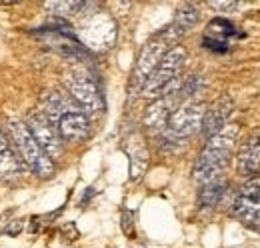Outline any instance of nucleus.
Here are the masks:
<instances>
[{"label": "nucleus", "instance_id": "nucleus-1", "mask_svg": "<svg viewBox=\"0 0 260 248\" xmlns=\"http://www.w3.org/2000/svg\"><path fill=\"white\" fill-rule=\"evenodd\" d=\"M66 142H82L90 132L88 114L62 90H48L40 100L38 110Z\"/></svg>", "mask_w": 260, "mask_h": 248}, {"label": "nucleus", "instance_id": "nucleus-2", "mask_svg": "<svg viewBox=\"0 0 260 248\" xmlns=\"http://www.w3.org/2000/svg\"><path fill=\"white\" fill-rule=\"evenodd\" d=\"M238 140V126L226 124L218 134H214L206 146L202 148V152L198 156L192 168V178L198 184H208L218 180L220 172L224 170L232 158L234 146Z\"/></svg>", "mask_w": 260, "mask_h": 248}, {"label": "nucleus", "instance_id": "nucleus-3", "mask_svg": "<svg viewBox=\"0 0 260 248\" xmlns=\"http://www.w3.org/2000/svg\"><path fill=\"white\" fill-rule=\"evenodd\" d=\"M204 112H206L204 104H198V102H188V104H182L180 108H176L172 112V116L168 118L166 128H164V134H162L164 152L176 154L178 150H182L186 146V140L200 130Z\"/></svg>", "mask_w": 260, "mask_h": 248}, {"label": "nucleus", "instance_id": "nucleus-4", "mask_svg": "<svg viewBox=\"0 0 260 248\" xmlns=\"http://www.w3.org/2000/svg\"><path fill=\"white\" fill-rule=\"evenodd\" d=\"M8 138L20 156L22 164L28 166V170L36 174L38 178H50L54 174V162L48 154L38 146V142L32 138L30 130L22 120H10L8 122Z\"/></svg>", "mask_w": 260, "mask_h": 248}, {"label": "nucleus", "instance_id": "nucleus-5", "mask_svg": "<svg viewBox=\"0 0 260 248\" xmlns=\"http://www.w3.org/2000/svg\"><path fill=\"white\" fill-rule=\"evenodd\" d=\"M186 62V52L180 46H172L164 58L158 62V66L152 70V74L142 84L140 94L144 98H160L164 94L174 92V86L178 84L180 70Z\"/></svg>", "mask_w": 260, "mask_h": 248}, {"label": "nucleus", "instance_id": "nucleus-6", "mask_svg": "<svg viewBox=\"0 0 260 248\" xmlns=\"http://www.w3.org/2000/svg\"><path fill=\"white\" fill-rule=\"evenodd\" d=\"M66 88L70 98L86 112V114H100L104 110V98L100 94L96 80L84 70H72L66 76Z\"/></svg>", "mask_w": 260, "mask_h": 248}, {"label": "nucleus", "instance_id": "nucleus-7", "mask_svg": "<svg viewBox=\"0 0 260 248\" xmlns=\"http://www.w3.org/2000/svg\"><path fill=\"white\" fill-rule=\"evenodd\" d=\"M170 50V44L164 40L160 34H156L154 38H150L142 50H140V56L134 64V70H132V88L140 90L142 84L146 82V78L152 74V70L158 66V62L164 58V54Z\"/></svg>", "mask_w": 260, "mask_h": 248}, {"label": "nucleus", "instance_id": "nucleus-8", "mask_svg": "<svg viewBox=\"0 0 260 248\" xmlns=\"http://www.w3.org/2000/svg\"><path fill=\"white\" fill-rule=\"evenodd\" d=\"M24 124H26V128L30 130L32 138L38 142V146L48 154V158H50L52 162L62 156V152H64L62 138L58 136L56 128L48 122L38 110H36V112H30V114L26 116Z\"/></svg>", "mask_w": 260, "mask_h": 248}, {"label": "nucleus", "instance_id": "nucleus-9", "mask_svg": "<svg viewBox=\"0 0 260 248\" xmlns=\"http://www.w3.org/2000/svg\"><path fill=\"white\" fill-rule=\"evenodd\" d=\"M24 174V164L20 156L16 154L8 134L0 126V180L6 184H14L22 178Z\"/></svg>", "mask_w": 260, "mask_h": 248}, {"label": "nucleus", "instance_id": "nucleus-10", "mask_svg": "<svg viewBox=\"0 0 260 248\" xmlns=\"http://www.w3.org/2000/svg\"><path fill=\"white\" fill-rule=\"evenodd\" d=\"M198 18H200V12H198V6L192 4V2H186V4H182L180 8H178V12H176V16H174V20L162 28V30L158 32L160 36H162L164 40L172 46L174 42H178L186 32L190 30L192 26H196V22H198Z\"/></svg>", "mask_w": 260, "mask_h": 248}, {"label": "nucleus", "instance_id": "nucleus-11", "mask_svg": "<svg viewBox=\"0 0 260 248\" xmlns=\"http://www.w3.org/2000/svg\"><path fill=\"white\" fill-rule=\"evenodd\" d=\"M176 100H178L176 90L164 94L160 98H156V100L146 108V112H144V116H142L144 126H146L150 132H160V130H164L168 118H170L172 112L176 110Z\"/></svg>", "mask_w": 260, "mask_h": 248}, {"label": "nucleus", "instance_id": "nucleus-12", "mask_svg": "<svg viewBox=\"0 0 260 248\" xmlns=\"http://www.w3.org/2000/svg\"><path fill=\"white\" fill-rule=\"evenodd\" d=\"M234 110V102L230 96H220L206 112H204V118H202V126H200V134L210 140L214 134H218L224 126H226L228 116L232 114Z\"/></svg>", "mask_w": 260, "mask_h": 248}, {"label": "nucleus", "instance_id": "nucleus-13", "mask_svg": "<svg viewBox=\"0 0 260 248\" xmlns=\"http://www.w3.org/2000/svg\"><path fill=\"white\" fill-rule=\"evenodd\" d=\"M238 170L244 176H256L260 170V134H252L238 150Z\"/></svg>", "mask_w": 260, "mask_h": 248}, {"label": "nucleus", "instance_id": "nucleus-14", "mask_svg": "<svg viewBox=\"0 0 260 248\" xmlns=\"http://www.w3.org/2000/svg\"><path fill=\"white\" fill-rule=\"evenodd\" d=\"M226 180H214V182H208V184H204L200 188V192H198V206L202 208V210H206V208H214L222 198H224V194H226Z\"/></svg>", "mask_w": 260, "mask_h": 248}, {"label": "nucleus", "instance_id": "nucleus-15", "mask_svg": "<svg viewBox=\"0 0 260 248\" xmlns=\"http://www.w3.org/2000/svg\"><path fill=\"white\" fill-rule=\"evenodd\" d=\"M148 168V152L144 146H138L136 150L130 152V180L136 182L144 176Z\"/></svg>", "mask_w": 260, "mask_h": 248}, {"label": "nucleus", "instance_id": "nucleus-16", "mask_svg": "<svg viewBox=\"0 0 260 248\" xmlns=\"http://www.w3.org/2000/svg\"><path fill=\"white\" fill-rule=\"evenodd\" d=\"M200 88H202V78L198 74H190V76H186L180 82V86L176 90V96H178V100H188L194 94L200 92Z\"/></svg>", "mask_w": 260, "mask_h": 248}, {"label": "nucleus", "instance_id": "nucleus-17", "mask_svg": "<svg viewBox=\"0 0 260 248\" xmlns=\"http://www.w3.org/2000/svg\"><path fill=\"white\" fill-rule=\"evenodd\" d=\"M236 28L228 22L226 18H214L212 22H210V26H208V36H214V34H218V36H230V34H236Z\"/></svg>", "mask_w": 260, "mask_h": 248}, {"label": "nucleus", "instance_id": "nucleus-18", "mask_svg": "<svg viewBox=\"0 0 260 248\" xmlns=\"http://www.w3.org/2000/svg\"><path fill=\"white\" fill-rule=\"evenodd\" d=\"M202 44H204V48H208V50H212V52H226L228 50L226 40H222V38H214V36H204Z\"/></svg>", "mask_w": 260, "mask_h": 248}, {"label": "nucleus", "instance_id": "nucleus-19", "mask_svg": "<svg viewBox=\"0 0 260 248\" xmlns=\"http://www.w3.org/2000/svg\"><path fill=\"white\" fill-rule=\"evenodd\" d=\"M132 212L130 210H122V230L124 234L128 236H134V222H132Z\"/></svg>", "mask_w": 260, "mask_h": 248}, {"label": "nucleus", "instance_id": "nucleus-20", "mask_svg": "<svg viewBox=\"0 0 260 248\" xmlns=\"http://www.w3.org/2000/svg\"><path fill=\"white\" fill-rule=\"evenodd\" d=\"M208 6L214 10H234L238 8V2H208Z\"/></svg>", "mask_w": 260, "mask_h": 248}, {"label": "nucleus", "instance_id": "nucleus-21", "mask_svg": "<svg viewBox=\"0 0 260 248\" xmlns=\"http://www.w3.org/2000/svg\"><path fill=\"white\" fill-rule=\"evenodd\" d=\"M22 228H24V220H14V222H12V226H6V228H4V232H6V234H10V236H16Z\"/></svg>", "mask_w": 260, "mask_h": 248}, {"label": "nucleus", "instance_id": "nucleus-22", "mask_svg": "<svg viewBox=\"0 0 260 248\" xmlns=\"http://www.w3.org/2000/svg\"><path fill=\"white\" fill-rule=\"evenodd\" d=\"M62 232H64L70 240H76V238H78V230H76V226H74L72 222H68L66 226H62Z\"/></svg>", "mask_w": 260, "mask_h": 248}, {"label": "nucleus", "instance_id": "nucleus-23", "mask_svg": "<svg viewBox=\"0 0 260 248\" xmlns=\"http://www.w3.org/2000/svg\"><path fill=\"white\" fill-rule=\"evenodd\" d=\"M252 226H256V228H260V206H258V210H256V214H254V220H252Z\"/></svg>", "mask_w": 260, "mask_h": 248}]
</instances>
